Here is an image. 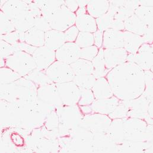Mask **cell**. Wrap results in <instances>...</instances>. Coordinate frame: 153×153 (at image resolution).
Returning a JSON list of instances; mask_svg holds the SVG:
<instances>
[{
    "label": "cell",
    "mask_w": 153,
    "mask_h": 153,
    "mask_svg": "<svg viewBox=\"0 0 153 153\" xmlns=\"http://www.w3.org/2000/svg\"><path fill=\"white\" fill-rule=\"evenodd\" d=\"M106 76L114 96L120 100L138 98L145 90L144 71L134 62L126 61L112 69Z\"/></svg>",
    "instance_id": "6da1fadb"
},
{
    "label": "cell",
    "mask_w": 153,
    "mask_h": 153,
    "mask_svg": "<svg viewBox=\"0 0 153 153\" xmlns=\"http://www.w3.org/2000/svg\"><path fill=\"white\" fill-rule=\"evenodd\" d=\"M38 87L25 77H21L14 82L1 84V99L7 102L26 104L37 100Z\"/></svg>",
    "instance_id": "7a4b0ae2"
},
{
    "label": "cell",
    "mask_w": 153,
    "mask_h": 153,
    "mask_svg": "<svg viewBox=\"0 0 153 153\" xmlns=\"http://www.w3.org/2000/svg\"><path fill=\"white\" fill-rule=\"evenodd\" d=\"M124 141L152 143L153 125L142 119L123 118Z\"/></svg>",
    "instance_id": "3957f363"
},
{
    "label": "cell",
    "mask_w": 153,
    "mask_h": 153,
    "mask_svg": "<svg viewBox=\"0 0 153 153\" xmlns=\"http://www.w3.org/2000/svg\"><path fill=\"white\" fill-rule=\"evenodd\" d=\"M58 117V137L68 136L70 132L78 126L84 115L78 105L62 106L56 109Z\"/></svg>",
    "instance_id": "277c9868"
},
{
    "label": "cell",
    "mask_w": 153,
    "mask_h": 153,
    "mask_svg": "<svg viewBox=\"0 0 153 153\" xmlns=\"http://www.w3.org/2000/svg\"><path fill=\"white\" fill-rule=\"evenodd\" d=\"M47 116L42 110L38 100L25 104L20 126L19 128L26 130L40 128L44 125Z\"/></svg>",
    "instance_id": "5b68a950"
},
{
    "label": "cell",
    "mask_w": 153,
    "mask_h": 153,
    "mask_svg": "<svg viewBox=\"0 0 153 153\" xmlns=\"http://www.w3.org/2000/svg\"><path fill=\"white\" fill-rule=\"evenodd\" d=\"M53 30L64 32L75 25L76 14L70 11L64 4L51 13L43 16Z\"/></svg>",
    "instance_id": "8992f818"
},
{
    "label": "cell",
    "mask_w": 153,
    "mask_h": 153,
    "mask_svg": "<svg viewBox=\"0 0 153 153\" xmlns=\"http://www.w3.org/2000/svg\"><path fill=\"white\" fill-rule=\"evenodd\" d=\"M5 67L25 77L37 68L32 55L23 51H16L5 59Z\"/></svg>",
    "instance_id": "52a82bcc"
},
{
    "label": "cell",
    "mask_w": 153,
    "mask_h": 153,
    "mask_svg": "<svg viewBox=\"0 0 153 153\" xmlns=\"http://www.w3.org/2000/svg\"><path fill=\"white\" fill-rule=\"evenodd\" d=\"M125 110L126 117H135L145 120L148 124L153 125V118L149 115L150 103L149 100L142 94L138 98L130 100H121Z\"/></svg>",
    "instance_id": "ba28073f"
},
{
    "label": "cell",
    "mask_w": 153,
    "mask_h": 153,
    "mask_svg": "<svg viewBox=\"0 0 153 153\" xmlns=\"http://www.w3.org/2000/svg\"><path fill=\"white\" fill-rule=\"evenodd\" d=\"M23 108V105L11 103L1 99V127H20Z\"/></svg>",
    "instance_id": "9c48e42d"
},
{
    "label": "cell",
    "mask_w": 153,
    "mask_h": 153,
    "mask_svg": "<svg viewBox=\"0 0 153 153\" xmlns=\"http://www.w3.org/2000/svg\"><path fill=\"white\" fill-rule=\"evenodd\" d=\"M112 120L108 115L93 113L84 115L79 125L93 134H106Z\"/></svg>",
    "instance_id": "30bf717a"
},
{
    "label": "cell",
    "mask_w": 153,
    "mask_h": 153,
    "mask_svg": "<svg viewBox=\"0 0 153 153\" xmlns=\"http://www.w3.org/2000/svg\"><path fill=\"white\" fill-rule=\"evenodd\" d=\"M45 73L55 84L73 81L75 76L70 65L59 61H55L46 70Z\"/></svg>",
    "instance_id": "8fae6325"
},
{
    "label": "cell",
    "mask_w": 153,
    "mask_h": 153,
    "mask_svg": "<svg viewBox=\"0 0 153 153\" xmlns=\"http://www.w3.org/2000/svg\"><path fill=\"white\" fill-rule=\"evenodd\" d=\"M153 45L145 43L135 53H128L126 61L136 64L144 71L153 72Z\"/></svg>",
    "instance_id": "7c38bea8"
},
{
    "label": "cell",
    "mask_w": 153,
    "mask_h": 153,
    "mask_svg": "<svg viewBox=\"0 0 153 153\" xmlns=\"http://www.w3.org/2000/svg\"><path fill=\"white\" fill-rule=\"evenodd\" d=\"M140 6L138 1H110L109 10L115 19L125 22L134 14L135 10Z\"/></svg>",
    "instance_id": "4fadbf2b"
},
{
    "label": "cell",
    "mask_w": 153,
    "mask_h": 153,
    "mask_svg": "<svg viewBox=\"0 0 153 153\" xmlns=\"http://www.w3.org/2000/svg\"><path fill=\"white\" fill-rule=\"evenodd\" d=\"M56 85L63 105H78L80 99V90L73 81L58 83Z\"/></svg>",
    "instance_id": "5bb4252c"
},
{
    "label": "cell",
    "mask_w": 153,
    "mask_h": 153,
    "mask_svg": "<svg viewBox=\"0 0 153 153\" xmlns=\"http://www.w3.org/2000/svg\"><path fill=\"white\" fill-rule=\"evenodd\" d=\"M37 100L56 108L63 106L59 97L56 84L44 85L39 87L37 90Z\"/></svg>",
    "instance_id": "9a60e30c"
},
{
    "label": "cell",
    "mask_w": 153,
    "mask_h": 153,
    "mask_svg": "<svg viewBox=\"0 0 153 153\" xmlns=\"http://www.w3.org/2000/svg\"><path fill=\"white\" fill-rule=\"evenodd\" d=\"M80 49L74 42H65L55 51L56 59L70 65L79 58Z\"/></svg>",
    "instance_id": "2e32d148"
},
{
    "label": "cell",
    "mask_w": 153,
    "mask_h": 153,
    "mask_svg": "<svg viewBox=\"0 0 153 153\" xmlns=\"http://www.w3.org/2000/svg\"><path fill=\"white\" fill-rule=\"evenodd\" d=\"M32 56L37 68L42 71H46L56 59L55 51L46 46L37 48L32 54Z\"/></svg>",
    "instance_id": "e0dca14e"
},
{
    "label": "cell",
    "mask_w": 153,
    "mask_h": 153,
    "mask_svg": "<svg viewBox=\"0 0 153 153\" xmlns=\"http://www.w3.org/2000/svg\"><path fill=\"white\" fill-rule=\"evenodd\" d=\"M103 53L105 67L109 71L125 62L128 55L124 48L104 49Z\"/></svg>",
    "instance_id": "ac0fdd59"
},
{
    "label": "cell",
    "mask_w": 153,
    "mask_h": 153,
    "mask_svg": "<svg viewBox=\"0 0 153 153\" xmlns=\"http://www.w3.org/2000/svg\"><path fill=\"white\" fill-rule=\"evenodd\" d=\"M92 152H117V145L115 144L106 134H95L91 143Z\"/></svg>",
    "instance_id": "d6986e66"
},
{
    "label": "cell",
    "mask_w": 153,
    "mask_h": 153,
    "mask_svg": "<svg viewBox=\"0 0 153 153\" xmlns=\"http://www.w3.org/2000/svg\"><path fill=\"white\" fill-rule=\"evenodd\" d=\"M119 101L114 96L108 99H95L90 106L93 113L109 115L117 106Z\"/></svg>",
    "instance_id": "ffe728a7"
},
{
    "label": "cell",
    "mask_w": 153,
    "mask_h": 153,
    "mask_svg": "<svg viewBox=\"0 0 153 153\" xmlns=\"http://www.w3.org/2000/svg\"><path fill=\"white\" fill-rule=\"evenodd\" d=\"M103 49L123 48L124 37L123 31L109 29L103 32Z\"/></svg>",
    "instance_id": "44dd1931"
},
{
    "label": "cell",
    "mask_w": 153,
    "mask_h": 153,
    "mask_svg": "<svg viewBox=\"0 0 153 153\" xmlns=\"http://www.w3.org/2000/svg\"><path fill=\"white\" fill-rule=\"evenodd\" d=\"M11 20L16 30L22 32H26L34 27L35 17L30 10L20 13Z\"/></svg>",
    "instance_id": "7402d4cb"
},
{
    "label": "cell",
    "mask_w": 153,
    "mask_h": 153,
    "mask_svg": "<svg viewBox=\"0 0 153 153\" xmlns=\"http://www.w3.org/2000/svg\"><path fill=\"white\" fill-rule=\"evenodd\" d=\"M1 8V11L10 20L20 13L29 10V4L26 1H6Z\"/></svg>",
    "instance_id": "603a6c76"
},
{
    "label": "cell",
    "mask_w": 153,
    "mask_h": 153,
    "mask_svg": "<svg viewBox=\"0 0 153 153\" xmlns=\"http://www.w3.org/2000/svg\"><path fill=\"white\" fill-rule=\"evenodd\" d=\"M91 91L95 99H108L114 96L112 88L106 77L97 78Z\"/></svg>",
    "instance_id": "cb8c5ba5"
},
{
    "label": "cell",
    "mask_w": 153,
    "mask_h": 153,
    "mask_svg": "<svg viewBox=\"0 0 153 153\" xmlns=\"http://www.w3.org/2000/svg\"><path fill=\"white\" fill-rule=\"evenodd\" d=\"M75 25L79 32L94 33L97 30L96 19L88 13L76 16Z\"/></svg>",
    "instance_id": "d4e9b609"
},
{
    "label": "cell",
    "mask_w": 153,
    "mask_h": 153,
    "mask_svg": "<svg viewBox=\"0 0 153 153\" xmlns=\"http://www.w3.org/2000/svg\"><path fill=\"white\" fill-rule=\"evenodd\" d=\"M123 32L124 37L123 48L129 54L135 53L141 46L145 43L144 39L143 36L132 33L126 30L123 31Z\"/></svg>",
    "instance_id": "484cf974"
},
{
    "label": "cell",
    "mask_w": 153,
    "mask_h": 153,
    "mask_svg": "<svg viewBox=\"0 0 153 153\" xmlns=\"http://www.w3.org/2000/svg\"><path fill=\"white\" fill-rule=\"evenodd\" d=\"M106 134L116 145L122 144L124 141L123 119H112Z\"/></svg>",
    "instance_id": "4316f807"
},
{
    "label": "cell",
    "mask_w": 153,
    "mask_h": 153,
    "mask_svg": "<svg viewBox=\"0 0 153 153\" xmlns=\"http://www.w3.org/2000/svg\"><path fill=\"white\" fill-rule=\"evenodd\" d=\"M66 42L64 32L51 29L45 33V46L56 51Z\"/></svg>",
    "instance_id": "83f0119b"
},
{
    "label": "cell",
    "mask_w": 153,
    "mask_h": 153,
    "mask_svg": "<svg viewBox=\"0 0 153 153\" xmlns=\"http://www.w3.org/2000/svg\"><path fill=\"white\" fill-rule=\"evenodd\" d=\"M125 30L143 36L148 27L138 17L134 14L124 22Z\"/></svg>",
    "instance_id": "f1b7e54d"
},
{
    "label": "cell",
    "mask_w": 153,
    "mask_h": 153,
    "mask_svg": "<svg viewBox=\"0 0 153 153\" xmlns=\"http://www.w3.org/2000/svg\"><path fill=\"white\" fill-rule=\"evenodd\" d=\"M87 13L97 19L105 14L109 10V1H89L86 7Z\"/></svg>",
    "instance_id": "f546056e"
},
{
    "label": "cell",
    "mask_w": 153,
    "mask_h": 153,
    "mask_svg": "<svg viewBox=\"0 0 153 153\" xmlns=\"http://www.w3.org/2000/svg\"><path fill=\"white\" fill-rule=\"evenodd\" d=\"M103 51V48L99 49L97 55L91 61L94 68L93 75L95 76L96 79L101 77H105L110 71L106 69L105 67Z\"/></svg>",
    "instance_id": "4dcf8cb0"
},
{
    "label": "cell",
    "mask_w": 153,
    "mask_h": 153,
    "mask_svg": "<svg viewBox=\"0 0 153 153\" xmlns=\"http://www.w3.org/2000/svg\"><path fill=\"white\" fill-rule=\"evenodd\" d=\"M45 33L33 27L25 32V42L36 48L45 46Z\"/></svg>",
    "instance_id": "1f68e13d"
},
{
    "label": "cell",
    "mask_w": 153,
    "mask_h": 153,
    "mask_svg": "<svg viewBox=\"0 0 153 153\" xmlns=\"http://www.w3.org/2000/svg\"><path fill=\"white\" fill-rule=\"evenodd\" d=\"M75 76L93 74L94 68L91 61L79 58L76 62L70 64Z\"/></svg>",
    "instance_id": "d6a6232c"
},
{
    "label": "cell",
    "mask_w": 153,
    "mask_h": 153,
    "mask_svg": "<svg viewBox=\"0 0 153 153\" xmlns=\"http://www.w3.org/2000/svg\"><path fill=\"white\" fill-rule=\"evenodd\" d=\"M42 16H45L64 4V1H34Z\"/></svg>",
    "instance_id": "836d02e7"
},
{
    "label": "cell",
    "mask_w": 153,
    "mask_h": 153,
    "mask_svg": "<svg viewBox=\"0 0 153 153\" xmlns=\"http://www.w3.org/2000/svg\"><path fill=\"white\" fill-rule=\"evenodd\" d=\"M25 77L33 82L38 87L53 82L46 75L45 71L38 68H36Z\"/></svg>",
    "instance_id": "e575fe53"
},
{
    "label": "cell",
    "mask_w": 153,
    "mask_h": 153,
    "mask_svg": "<svg viewBox=\"0 0 153 153\" xmlns=\"http://www.w3.org/2000/svg\"><path fill=\"white\" fill-rule=\"evenodd\" d=\"M134 14L147 27H153V7L140 5L134 11Z\"/></svg>",
    "instance_id": "d590c367"
},
{
    "label": "cell",
    "mask_w": 153,
    "mask_h": 153,
    "mask_svg": "<svg viewBox=\"0 0 153 153\" xmlns=\"http://www.w3.org/2000/svg\"><path fill=\"white\" fill-rule=\"evenodd\" d=\"M114 16L112 11L111 10L102 16L96 19L97 30H99L103 32L111 29L113 21L114 20Z\"/></svg>",
    "instance_id": "8d00e7d4"
},
{
    "label": "cell",
    "mask_w": 153,
    "mask_h": 153,
    "mask_svg": "<svg viewBox=\"0 0 153 153\" xmlns=\"http://www.w3.org/2000/svg\"><path fill=\"white\" fill-rule=\"evenodd\" d=\"M96 78L93 74L82 75V76H75L73 82L81 89L91 90Z\"/></svg>",
    "instance_id": "74e56055"
},
{
    "label": "cell",
    "mask_w": 153,
    "mask_h": 153,
    "mask_svg": "<svg viewBox=\"0 0 153 153\" xmlns=\"http://www.w3.org/2000/svg\"><path fill=\"white\" fill-rule=\"evenodd\" d=\"M1 40L16 46L22 43L25 42V32L16 30L8 34L1 35Z\"/></svg>",
    "instance_id": "f35d334b"
},
{
    "label": "cell",
    "mask_w": 153,
    "mask_h": 153,
    "mask_svg": "<svg viewBox=\"0 0 153 153\" xmlns=\"http://www.w3.org/2000/svg\"><path fill=\"white\" fill-rule=\"evenodd\" d=\"M75 43L80 49L94 45L93 33L79 32Z\"/></svg>",
    "instance_id": "ab89813d"
},
{
    "label": "cell",
    "mask_w": 153,
    "mask_h": 153,
    "mask_svg": "<svg viewBox=\"0 0 153 153\" xmlns=\"http://www.w3.org/2000/svg\"><path fill=\"white\" fill-rule=\"evenodd\" d=\"M1 84H8L14 82L22 77L11 69L5 67L1 68Z\"/></svg>",
    "instance_id": "60d3db41"
},
{
    "label": "cell",
    "mask_w": 153,
    "mask_h": 153,
    "mask_svg": "<svg viewBox=\"0 0 153 153\" xmlns=\"http://www.w3.org/2000/svg\"><path fill=\"white\" fill-rule=\"evenodd\" d=\"M1 35H4L16 30L11 20L1 11Z\"/></svg>",
    "instance_id": "b9f144b4"
},
{
    "label": "cell",
    "mask_w": 153,
    "mask_h": 153,
    "mask_svg": "<svg viewBox=\"0 0 153 153\" xmlns=\"http://www.w3.org/2000/svg\"><path fill=\"white\" fill-rule=\"evenodd\" d=\"M145 90L143 95L149 100L153 101V73L150 71H144Z\"/></svg>",
    "instance_id": "7bdbcfd3"
},
{
    "label": "cell",
    "mask_w": 153,
    "mask_h": 153,
    "mask_svg": "<svg viewBox=\"0 0 153 153\" xmlns=\"http://www.w3.org/2000/svg\"><path fill=\"white\" fill-rule=\"evenodd\" d=\"M58 117L56 111H53L47 116L44 126L45 128L51 131L56 132L58 134Z\"/></svg>",
    "instance_id": "ee69618b"
},
{
    "label": "cell",
    "mask_w": 153,
    "mask_h": 153,
    "mask_svg": "<svg viewBox=\"0 0 153 153\" xmlns=\"http://www.w3.org/2000/svg\"><path fill=\"white\" fill-rule=\"evenodd\" d=\"M80 90V99L79 100L78 105L80 106H87L91 105L94 101L95 98L91 90L81 89Z\"/></svg>",
    "instance_id": "f6af8a7d"
},
{
    "label": "cell",
    "mask_w": 153,
    "mask_h": 153,
    "mask_svg": "<svg viewBox=\"0 0 153 153\" xmlns=\"http://www.w3.org/2000/svg\"><path fill=\"white\" fill-rule=\"evenodd\" d=\"M99 49L95 45L80 49L79 58L91 61L97 55Z\"/></svg>",
    "instance_id": "bcb514c9"
},
{
    "label": "cell",
    "mask_w": 153,
    "mask_h": 153,
    "mask_svg": "<svg viewBox=\"0 0 153 153\" xmlns=\"http://www.w3.org/2000/svg\"><path fill=\"white\" fill-rule=\"evenodd\" d=\"M16 48L8 43L7 42L1 40V58L6 59L10 56L16 52Z\"/></svg>",
    "instance_id": "7dc6e473"
},
{
    "label": "cell",
    "mask_w": 153,
    "mask_h": 153,
    "mask_svg": "<svg viewBox=\"0 0 153 153\" xmlns=\"http://www.w3.org/2000/svg\"><path fill=\"white\" fill-rule=\"evenodd\" d=\"M34 27L45 33L52 29L47 20L43 16L35 19Z\"/></svg>",
    "instance_id": "c3c4849f"
},
{
    "label": "cell",
    "mask_w": 153,
    "mask_h": 153,
    "mask_svg": "<svg viewBox=\"0 0 153 153\" xmlns=\"http://www.w3.org/2000/svg\"><path fill=\"white\" fill-rule=\"evenodd\" d=\"M79 32V30L75 25L65 30L64 33L66 42H74L76 41Z\"/></svg>",
    "instance_id": "681fc988"
},
{
    "label": "cell",
    "mask_w": 153,
    "mask_h": 153,
    "mask_svg": "<svg viewBox=\"0 0 153 153\" xmlns=\"http://www.w3.org/2000/svg\"><path fill=\"white\" fill-rule=\"evenodd\" d=\"M94 36V45H95L97 48L100 49L103 46V32L97 30L96 32L93 33Z\"/></svg>",
    "instance_id": "f907efd6"
},
{
    "label": "cell",
    "mask_w": 153,
    "mask_h": 153,
    "mask_svg": "<svg viewBox=\"0 0 153 153\" xmlns=\"http://www.w3.org/2000/svg\"><path fill=\"white\" fill-rule=\"evenodd\" d=\"M111 29L117 31H124L125 30L124 22L114 19L111 25Z\"/></svg>",
    "instance_id": "816d5d0a"
},
{
    "label": "cell",
    "mask_w": 153,
    "mask_h": 153,
    "mask_svg": "<svg viewBox=\"0 0 153 153\" xmlns=\"http://www.w3.org/2000/svg\"><path fill=\"white\" fill-rule=\"evenodd\" d=\"M145 43L152 44L153 43V27H148L144 35L143 36Z\"/></svg>",
    "instance_id": "f5cc1de1"
},
{
    "label": "cell",
    "mask_w": 153,
    "mask_h": 153,
    "mask_svg": "<svg viewBox=\"0 0 153 153\" xmlns=\"http://www.w3.org/2000/svg\"><path fill=\"white\" fill-rule=\"evenodd\" d=\"M64 5L73 13L76 12L79 8L76 1H64Z\"/></svg>",
    "instance_id": "db71d44e"
},
{
    "label": "cell",
    "mask_w": 153,
    "mask_h": 153,
    "mask_svg": "<svg viewBox=\"0 0 153 153\" xmlns=\"http://www.w3.org/2000/svg\"><path fill=\"white\" fill-rule=\"evenodd\" d=\"M82 114L84 115H88L90 114H93L92 109L91 108L90 105L87 106H79Z\"/></svg>",
    "instance_id": "11a10c76"
},
{
    "label": "cell",
    "mask_w": 153,
    "mask_h": 153,
    "mask_svg": "<svg viewBox=\"0 0 153 153\" xmlns=\"http://www.w3.org/2000/svg\"><path fill=\"white\" fill-rule=\"evenodd\" d=\"M139 4L141 6L144 7H153V1L152 0L150 1H138Z\"/></svg>",
    "instance_id": "9f6ffc18"
},
{
    "label": "cell",
    "mask_w": 153,
    "mask_h": 153,
    "mask_svg": "<svg viewBox=\"0 0 153 153\" xmlns=\"http://www.w3.org/2000/svg\"><path fill=\"white\" fill-rule=\"evenodd\" d=\"M87 13L86 7H79L76 11V16H79Z\"/></svg>",
    "instance_id": "6f0895ef"
},
{
    "label": "cell",
    "mask_w": 153,
    "mask_h": 153,
    "mask_svg": "<svg viewBox=\"0 0 153 153\" xmlns=\"http://www.w3.org/2000/svg\"><path fill=\"white\" fill-rule=\"evenodd\" d=\"M79 7H86L89 1H76Z\"/></svg>",
    "instance_id": "680465c9"
}]
</instances>
